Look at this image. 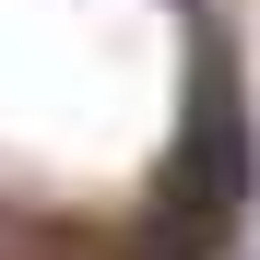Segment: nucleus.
I'll return each instance as SVG.
<instances>
[{
    "instance_id": "1",
    "label": "nucleus",
    "mask_w": 260,
    "mask_h": 260,
    "mask_svg": "<svg viewBox=\"0 0 260 260\" xmlns=\"http://www.w3.org/2000/svg\"><path fill=\"white\" fill-rule=\"evenodd\" d=\"M248 201V95L225 59L189 71V118H178V154H166V189L142 213V260H213Z\"/></svg>"
}]
</instances>
